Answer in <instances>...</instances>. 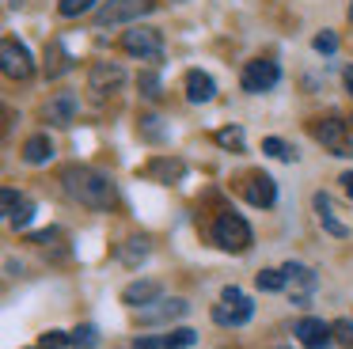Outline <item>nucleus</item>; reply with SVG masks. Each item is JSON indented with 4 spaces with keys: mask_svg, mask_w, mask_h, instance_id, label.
Returning <instances> with one entry per match:
<instances>
[{
    "mask_svg": "<svg viewBox=\"0 0 353 349\" xmlns=\"http://www.w3.org/2000/svg\"><path fill=\"white\" fill-rule=\"evenodd\" d=\"M65 182V194L72 197V201L88 205V209H110L114 205V186H110V179L103 171H95V167H69V171L61 174Z\"/></svg>",
    "mask_w": 353,
    "mask_h": 349,
    "instance_id": "nucleus-1",
    "label": "nucleus"
},
{
    "mask_svg": "<svg viewBox=\"0 0 353 349\" xmlns=\"http://www.w3.org/2000/svg\"><path fill=\"white\" fill-rule=\"evenodd\" d=\"M213 243L239 255V250L251 247V224H247L239 212H221V217L213 220Z\"/></svg>",
    "mask_w": 353,
    "mask_h": 349,
    "instance_id": "nucleus-2",
    "label": "nucleus"
},
{
    "mask_svg": "<svg viewBox=\"0 0 353 349\" xmlns=\"http://www.w3.org/2000/svg\"><path fill=\"white\" fill-rule=\"evenodd\" d=\"M156 8V0H107L95 8V23L99 27H118V23H137L141 15H148Z\"/></svg>",
    "mask_w": 353,
    "mask_h": 349,
    "instance_id": "nucleus-3",
    "label": "nucleus"
},
{
    "mask_svg": "<svg viewBox=\"0 0 353 349\" xmlns=\"http://www.w3.org/2000/svg\"><path fill=\"white\" fill-rule=\"evenodd\" d=\"M312 133H315V141L323 144V148L330 152V156H353V141H350V126H345L342 118H334V114H330V118H319L312 126Z\"/></svg>",
    "mask_w": 353,
    "mask_h": 349,
    "instance_id": "nucleus-4",
    "label": "nucleus"
},
{
    "mask_svg": "<svg viewBox=\"0 0 353 349\" xmlns=\"http://www.w3.org/2000/svg\"><path fill=\"white\" fill-rule=\"evenodd\" d=\"M251 315H254V303L247 300L243 292H239L236 285H228L221 292V303L213 308V319L221 326H243V323H251Z\"/></svg>",
    "mask_w": 353,
    "mask_h": 349,
    "instance_id": "nucleus-5",
    "label": "nucleus"
},
{
    "mask_svg": "<svg viewBox=\"0 0 353 349\" xmlns=\"http://www.w3.org/2000/svg\"><path fill=\"white\" fill-rule=\"evenodd\" d=\"M122 50L133 53V57H141V61H160L163 57V38L156 27H133V30H125Z\"/></svg>",
    "mask_w": 353,
    "mask_h": 349,
    "instance_id": "nucleus-6",
    "label": "nucleus"
},
{
    "mask_svg": "<svg viewBox=\"0 0 353 349\" xmlns=\"http://www.w3.org/2000/svg\"><path fill=\"white\" fill-rule=\"evenodd\" d=\"M0 65H4V76H12V80H27L34 72L31 50L19 38H4V46H0Z\"/></svg>",
    "mask_w": 353,
    "mask_h": 349,
    "instance_id": "nucleus-7",
    "label": "nucleus"
},
{
    "mask_svg": "<svg viewBox=\"0 0 353 349\" xmlns=\"http://www.w3.org/2000/svg\"><path fill=\"white\" fill-rule=\"evenodd\" d=\"M281 80V68H277V61H247L243 68V91H251V95H262V91H270L274 83Z\"/></svg>",
    "mask_w": 353,
    "mask_h": 349,
    "instance_id": "nucleus-8",
    "label": "nucleus"
},
{
    "mask_svg": "<svg viewBox=\"0 0 353 349\" xmlns=\"http://www.w3.org/2000/svg\"><path fill=\"white\" fill-rule=\"evenodd\" d=\"M122 83H125V68L114 65V61H99V65H92V72H88V88H92L95 95L118 91Z\"/></svg>",
    "mask_w": 353,
    "mask_h": 349,
    "instance_id": "nucleus-9",
    "label": "nucleus"
},
{
    "mask_svg": "<svg viewBox=\"0 0 353 349\" xmlns=\"http://www.w3.org/2000/svg\"><path fill=\"white\" fill-rule=\"evenodd\" d=\"M0 205H4V217H8L12 228H27L34 220V201H31V197H23L19 190H12V186L0 194Z\"/></svg>",
    "mask_w": 353,
    "mask_h": 349,
    "instance_id": "nucleus-10",
    "label": "nucleus"
},
{
    "mask_svg": "<svg viewBox=\"0 0 353 349\" xmlns=\"http://www.w3.org/2000/svg\"><path fill=\"white\" fill-rule=\"evenodd\" d=\"M285 285H289V292H292V303H296V308H307V296H312V288H315V273L300 262H289L285 266Z\"/></svg>",
    "mask_w": 353,
    "mask_h": 349,
    "instance_id": "nucleus-11",
    "label": "nucleus"
},
{
    "mask_svg": "<svg viewBox=\"0 0 353 349\" xmlns=\"http://www.w3.org/2000/svg\"><path fill=\"white\" fill-rule=\"evenodd\" d=\"M243 197L254 205V209H270V205L277 201V182L270 179V174H262V171H254L251 179L243 182Z\"/></svg>",
    "mask_w": 353,
    "mask_h": 349,
    "instance_id": "nucleus-12",
    "label": "nucleus"
},
{
    "mask_svg": "<svg viewBox=\"0 0 353 349\" xmlns=\"http://www.w3.org/2000/svg\"><path fill=\"white\" fill-rule=\"evenodd\" d=\"M296 338L304 349H327L334 341V326H327L323 319H300L296 323Z\"/></svg>",
    "mask_w": 353,
    "mask_h": 349,
    "instance_id": "nucleus-13",
    "label": "nucleus"
},
{
    "mask_svg": "<svg viewBox=\"0 0 353 349\" xmlns=\"http://www.w3.org/2000/svg\"><path fill=\"white\" fill-rule=\"evenodd\" d=\"M186 311H190L186 300H156V303H148V308H141V323H175Z\"/></svg>",
    "mask_w": 353,
    "mask_h": 349,
    "instance_id": "nucleus-14",
    "label": "nucleus"
},
{
    "mask_svg": "<svg viewBox=\"0 0 353 349\" xmlns=\"http://www.w3.org/2000/svg\"><path fill=\"white\" fill-rule=\"evenodd\" d=\"M160 296H163L160 281H133V285L122 288V303H130V308H148V303H156Z\"/></svg>",
    "mask_w": 353,
    "mask_h": 349,
    "instance_id": "nucleus-15",
    "label": "nucleus"
},
{
    "mask_svg": "<svg viewBox=\"0 0 353 349\" xmlns=\"http://www.w3.org/2000/svg\"><path fill=\"white\" fill-rule=\"evenodd\" d=\"M77 95L72 91H57L54 99L46 103V121H54V126H69L72 118H77Z\"/></svg>",
    "mask_w": 353,
    "mask_h": 349,
    "instance_id": "nucleus-16",
    "label": "nucleus"
},
{
    "mask_svg": "<svg viewBox=\"0 0 353 349\" xmlns=\"http://www.w3.org/2000/svg\"><path fill=\"white\" fill-rule=\"evenodd\" d=\"M213 95H216L213 76L201 72V68H190V72H186V99H190V103H209Z\"/></svg>",
    "mask_w": 353,
    "mask_h": 349,
    "instance_id": "nucleus-17",
    "label": "nucleus"
},
{
    "mask_svg": "<svg viewBox=\"0 0 353 349\" xmlns=\"http://www.w3.org/2000/svg\"><path fill=\"white\" fill-rule=\"evenodd\" d=\"M312 205H315V217H319V224L327 228L330 235H338V239H345V235H350V228H345L342 220L334 217V205H330V197H327V194H315V197H312Z\"/></svg>",
    "mask_w": 353,
    "mask_h": 349,
    "instance_id": "nucleus-18",
    "label": "nucleus"
},
{
    "mask_svg": "<svg viewBox=\"0 0 353 349\" xmlns=\"http://www.w3.org/2000/svg\"><path fill=\"white\" fill-rule=\"evenodd\" d=\"M54 156V144H50V137H31V141L23 144V159L27 163H46V159Z\"/></svg>",
    "mask_w": 353,
    "mask_h": 349,
    "instance_id": "nucleus-19",
    "label": "nucleus"
},
{
    "mask_svg": "<svg viewBox=\"0 0 353 349\" xmlns=\"http://www.w3.org/2000/svg\"><path fill=\"white\" fill-rule=\"evenodd\" d=\"M262 152H266V156H274V159H296V148H289V144L281 141V137H266V141H262Z\"/></svg>",
    "mask_w": 353,
    "mask_h": 349,
    "instance_id": "nucleus-20",
    "label": "nucleus"
},
{
    "mask_svg": "<svg viewBox=\"0 0 353 349\" xmlns=\"http://www.w3.org/2000/svg\"><path fill=\"white\" fill-rule=\"evenodd\" d=\"M254 285H259L262 292H281L285 288V270H262L259 277H254Z\"/></svg>",
    "mask_w": 353,
    "mask_h": 349,
    "instance_id": "nucleus-21",
    "label": "nucleus"
},
{
    "mask_svg": "<svg viewBox=\"0 0 353 349\" xmlns=\"http://www.w3.org/2000/svg\"><path fill=\"white\" fill-rule=\"evenodd\" d=\"M148 258V239H130L122 247V262L125 266H137V262H145Z\"/></svg>",
    "mask_w": 353,
    "mask_h": 349,
    "instance_id": "nucleus-22",
    "label": "nucleus"
},
{
    "mask_svg": "<svg viewBox=\"0 0 353 349\" xmlns=\"http://www.w3.org/2000/svg\"><path fill=\"white\" fill-rule=\"evenodd\" d=\"M95 4H99V0H57V12H61L65 19H77V15L92 12Z\"/></svg>",
    "mask_w": 353,
    "mask_h": 349,
    "instance_id": "nucleus-23",
    "label": "nucleus"
},
{
    "mask_svg": "<svg viewBox=\"0 0 353 349\" xmlns=\"http://www.w3.org/2000/svg\"><path fill=\"white\" fill-rule=\"evenodd\" d=\"M194 341H198V334L194 330H171V334H163V349H190Z\"/></svg>",
    "mask_w": 353,
    "mask_h": 349,
    "instance_id": "nucleus-24",
    "label": "nucleus"
},
{
    "mask_svg": "<svg viewBox=\"0 0 353 349\" xmlns=\"http://www.w3.org/2000/svg\"><path fill=\"white\" fill-rule=\"evenodd\" d=\"M69 338H72V346H77V349H95V346H99V330H95V326H77Z\"/></svg>",
    "mask_w": 353,
    "mask_h": 349,
    "instance_id": "nucleus-25",
    "label": "nucleus"
},
{
    "mask_svg": "<svg viewBox=\"0 0 353 349\" xmlns=\"http://www.w3.org/2000/svg\"><path fill=\"white\" fill-rule=\"evenodd\" d=\"M330 326H334V341H338V346L353 349V323H350V319H338V323H330Z\"/></svg>",
    "mask_w": 353,
    "mask_h": 349,
    "instance_id": "nucleus-26",
    "label": "nucleus"
},
{
    "mask_svg": "<svg viewBox=\"0 0 353 349\" xmlns=\"http://www.w3.org/2000/svg\"><path fill=\"white\" fill-rule=\"evenodd\" d=\"M216 141H221L224 144V148H243V129H236V126H232V129H221V133H216Z\"/></svg>",
    "mask_w": 353,
    "mask_h": 349,
    "instance_id": "nucleus-27",
    "label": "nucleus"
},
{
    "mask_svg": "<svg viewBox=\"0 0 353 349\" xmlns=\"http://www.w3.org/2000/svg\"><path fill=\"white\" fill-rule=\"evenodd\" d=\"M69 341H72V338H65L61 330H50V334H42V349H69Z\"/></svg>",
    "mask_w": 353,
    "mask_h": 349,
    "instance_id": "nucleus-28",
    "label": "nucleus"
},
{
    "mask_svg": "<svg viewBox=\"0 0 353 349\" xmlns=\"http://www.w3.org/2000/svg\"><path fill=\"white\" fill-rule=\"evenodd\" d=\"M315 50H319V53H334L338 50V38L334 34H330V30H323V34H315Z\"/></svg>",
    "mask_w": 353,
    "mask_h": 349,
    "instance_id": "nucleus-29",
    "label": "nucleus"
},
{
    "mask_svg": "<svg viewBox=\"0 0 353 349\" xmlns=\"http://www.w3.org/2000/svg\"><path fill=\"white\" fill-rule=\"evenodd\" d=\"M141 88H145L148 99H160V80L156 76H141Z\"/></svg>",
    "mask_w": 353,
    "mask_h": 349,
    "instance_id": "nucleus-30",
    "label": "nucleus"
},
{
    "mask_svg": "<svg viewBox=\"0 0 353 349\" xmlns=\"http://www.w3.org/2000/svg\"><path fill=\"white\" fill-rule=\"evenodd\" d=\"M338 182H342V190L353 197V171H342V179H338Z\"/></svg>",
    "mask_w": 353,
    "mask_h": 349,
    "instance_id": "nucleus-31",
    "label": "nucleus"
},
{
    "mask_svg": "<svg viewBox=\"0 0 353 349\" xmlns=\"http://www.w3.org/2000/svg\"><path fill=\"white\" fill-rule=\"evenodd\" d=\"M50 239H57L54 228H46V232H34V243H50Z\"/></svg>",
    "mask_w": 353,
    "mask_h": 349,
    "instance_id": "nucleus-32",
    "label": "nucleus"
},
{
    "mask_svg": "<svg viewBox=\"0 0 353 349\" xmlns=\"http://www.w3.org/2000/svg\"><path fill=\"white\" fill-rule=\"evenodd\" d=\"M342 83H345V91H350V95H353V65H350V68H345V72H342Z\"/></svg>",
    "mask_w": 353,
    "mask_h": 349,
    "instance_id": "nucleus-33",
    "label": "nucleus"
},
{
    "mask_svg": "<svg viewBox=\"0 0 353 349\" xmlns=\"http://www.w3.org/2000/svg\"><path fill=\"white\" fill-rule=\"evenodd\" d=\"M350 19H353V4H350Z\"/></svg>",
    "mask_w": 353,
    "mask_h": 349,
    "instance_id": "nucleus-34",
    "label": "nucleus"
},
{
    "mask_svg": "<svg viewBox=\"0 0 353 349\" xmlns=\"http://www.w3.org/2000/svg\"><path fill=\"white\" fill-rule=\"evenodd\" d=\"M281 349H289V346H281Z\"/></svg>",
    "mask_w": 353,
    "mask_h": 349,
    "instance_id": "nucleus-35",
    "label": "nucleus"
}]
</instances>
